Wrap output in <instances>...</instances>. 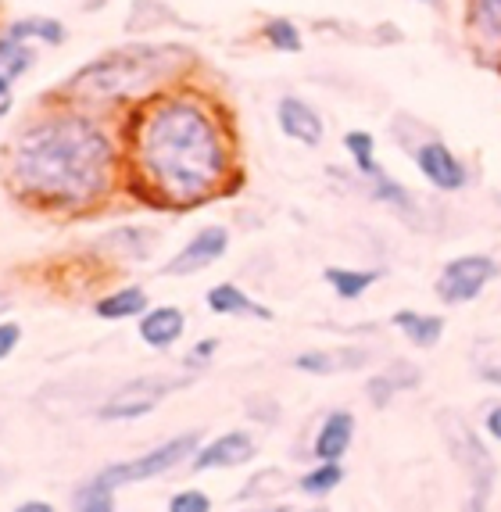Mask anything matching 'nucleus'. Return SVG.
Masks as SVG:
<instances>
[{
	"label": "nucleus",
	"mask_w": 501,
	"mask_h": 512,
	"mask_svg": "<svg viewBox=\"0 0 501 512\" xmlns=\"http://www.w3.org/2000/svg\"><path fill=\"white\" fill-rule=\"evenodd\" d=\"M136 183L165 208H197L215 197L233 172L226 122L201 94L162 90L147 97L129 126Z\"/></svg>",
	"instance_id": "nucleus-1"
},
{
	"label": "nucleus",
	"mask_w": 501,
	"mask_h": 512,
	"mask_svg": "<svg viewBox=\"0 0 501 512\" xmlns=\"http://www.w3.org/2000/svg\"><path fill=\"white\" fill-rule=\"evenodd\" d=\"M119 172V140L97 115L61 108L26 122L11 140L8 180L18 197L51 212L97 205Z\"/></svg>",
	"instance_id": "nucleus-2"
},
{
	"label": "nucleus",
	"mask_w": 501,
	"mask_h": 512,
	"mask_svg": "<svg viewBox=\"0 0 501 512\" xmlns=\"http://www.w3.org/2000/svg\"><path fill=\"white\" fill-rule=\"evenodd\" d=\"M190 51L179 43H129L101 58L86 61L61 86V97L90 108L104 104H126L140 97L162 94L165 86L187 69Z\"/></svg>",
	"instance_id": "nucleus-3"
},
{
	"label": "nucleus",
	"mask_w": 501,
	"mask_h": 512,
	"mask_svg": "<svg viewBox=\"0 0 501 512\" xmlns=\"http://www.w3.org/2000/svg\"><path fill=\"white\" fill-rule=\"evenodd\" d=\"M441 430H444V441H448L451 459L459 462L469 480L466 512H487V498H491V487H494V462H491V452H487V444L480 441L476 430L469 427L462 416H455V412L441 416Z\"/></svg>",
	"instance_id": "nucleus-4"
},
{
	"label": "nucleus",
	"mask_w": 501,
	"mask_h": 512,
	"mask_svg": "<svg viewBox=\"0 0 501 512\" xmlns=\"http://www.w3.org/2000/svg\"><path fill=\"white\" fill-rule=\"evenodd\" d=\"M197 434H179L172 441L158 444L154 452L140 455V459H129V462H111L97 473L94 480H101L104 487H122V484H140V480H154V477H165L169 470H176L179 462L194 459L197 452Z\"/></svg>",
	"instance_id": "nucleus-5"
},
{
	"label": "nucleus",
	"mask_w": 501,
	"mask_h": 512,
	"mask_svg": "<svg viewBox=\"0 0 501 512\" xmlns=\"http://www.w3.org/2000/svg\"><path fill=\"white\" fill-rule=\"evenodd\" d=\"M501 273V265L491 255H459L444 262L441 276H437L434 291L444 305H469L484 294V287Z\"/></svg>",
	"instance_id": "nucleus-6"
},
{
	"label": "nucleus",
	"mask_w": 501,
	"mask_h": 512,
	"mask_svg": "<svg viewBox=\"0 0 501 512\" xmlns=\"http://www.w3.org/2000/svg\"><path fill=\"white\" fill-rule=\"evenodd\" d=\"M183 380H162V376H136L126 387L111 394L101 405V419H140L151 416L162 405L165 394H172Z\"/></svg>",
	"instance_id": "nucleus-7"
},
{
	"label": "nucleus",
	"mask_w": 501,
	"mask_h": 512,
	"mask_svg": "<svg viewBox=\"0 0 501 512\" xmlns=\"http://www.w3.org/2000/svg\"><path fill=\"white\" fill-rule=\"evenodd\" d=\"M412 162L416 169L426 176V183L444 194H455V190H466L469 187V169L462 162L459 154L451 151L444 140H423V144L412 147Z\"/></svg>",
	"instance_id": "nucleus-8"
},
{
	"label": "nucleus",
	"mask_w": 501,
	"mask_h": 512,
	"mask_svg": "<svg viewBox=\"0 0 501 512\" xmlns=\"http://www.w3.org/2000/svg\"><path fill=\"white\" fill-rule=\"evenodd\" d=\"M230 251V230L226 226H204L197 230L194 237L176 251L169 265H162L165 276H194V273H204L208 265H215L222 255Z\"/></svg>",
	"instance_id": "nucleus-9"
},
{
	"label": "nucleus",
	"mask_w": 501,
	"mask_h": 512,
	"mask_svg": "<svg viewBox=\"0 0 501 512\" xmlns=\"http://www.w3.org/2000/svg\"><path fill=\"white\" fill-rule=\"evenodd\" d=\"M276 126L287 140L301 147H323L326 137V126H323V115L298 94H283L280 104H276Z\"/></svg>",
	"instance_id": "nucleus-10"
},
{
	"label": "nucleus",
	"mask_w": 501,
	"mask_h": 512,
	"mask_svg": "<svg viewBox=\"0 0 501 512\" xmlns=\"http://www.w3.org/2000/svg\"><path fill=\"white\" fill-rule=\"evenodd\" d=\"M258 452V444L251 434L244 430H230V434L215 437L212 444H204L194 452V470L204 473V470H230V466H244L251 462Z\"/></svg>",
	"instance_id": "nucleus-11"
},
{
	"label": "nucleus",
	"mask_w": 501,
	"mask_h": 512,
	"mask_svg": "<svg viewBox=\"0 0 501 512\" xmlns=\"http://www.w3.org/2000/svg\"><path fill=\"white\" fill-rule=\"evenodd\" d=\"M33 69V47L26 40L0 33V119L11 111V86Z\"/></svg>",
	"instance_id": "nucleus-12"
},
{
	"label": "nucleus",
	"mask_w": 501,
	"mask_h": 512,
	"mask_svg": "<svg viewBox=\"0 0 501 512\" xmlns=\"http://www.w3.org/2000/svg\"><path fill=\"white\" fill-rule=\"evenodd\" d=\"M183 333H187V316H183V308H176V305L147 308L144 316H140V341L158 351L172 348Z\"/></svg>",
	"instance_id": "nucleus-13"
},
{
	"label": "nucleus",
	"mask_w": 501,
	"mask_h": 512,
	"mask_svg": "<svg viewBox=\"0 0 501 512\" xmlns=\"http://www.w3.org/2000/svg\"><path fill=\"white\" fill-rule=\"evenodd\" d=\"M351 441H355V416L344 409L330 412V416L323 419V427H319V434H315V459L319 462H340L344 459V452L351 448Z\"/></svg>",
	"instance_id": "nucleus-14"
},
{
	"label": "nucleus",
	"mask_w": 501,
	"mask_h": 512,
	"mask_svg": "<svg viewBox=\"0 0 501 512\" xmlns=\"http://www.w3.org/2000/svg\"><path fill=\"white\" fill-rule=\"evenodd\" d=\"M204 305L212 308L215 316H251V319H262V323L272 319V308L258 305L251 294L240 291L237 283H215L212 291L204 294Z\"/></svg>",
	"instance_id": "nucleus-15"
},
{
	"label": "nucleus",
	"mask_w": 501,
	"mask_h": 512,
	"mask_svg": "<svg viewBox=\"0 0 501 512\" xmlns=\"http://www.w3.org/2000/svg\"><path fill=\"white\" fill-rule=\"evenodd\" d=\"M394 330L405 333L408 344H416V348H437V341L444 337L448 323L444 316H434V312H416V308H398L391 316Z\"/></svg>",
	"instance_id": "nucleus-16"
},
{
	"label": "nucleus",
	"mask_w": 501,
	"mask_h": 512,
	"mask_svg": "<svg viewBox=\"0 0 501 512\" xmlns=\"http://www.w3.org/2000/svg\"><path fill=\"white\" fill-rule=\"evenodd\" d=\"M412 387H419V369L412 366V362H405V359H394L391 366L383 369V373H376L373 380H369L366 394H369V402H373L376 409H383L394 394L412 391Z\"/></svg>",
	"instance_id": "nucleus-17"
},
{
	"label": "nucleus",
	"mask_w": 501,
	"mask_h": 512,
	"mask_svg": "<svg viewBox=\"0 0 501 512\" xmlns=\"http://www.w3.org/2000/svg\"><path fill=\"white\" fill-rule=\"evenodd\" d=\"M369 362V351L358 348H337V351H305L294 359V369L312 376H330V373H344V369H358Z\"/></svg>",
	"instance_id": "nucleus-18"
},
{
	"label": "nucleus",
	"mask_w": 501,
	"mask_h": 512,
	"mask_svg": "<svg viewBox=\"0 0 501 512\" xmlns=\"http://www.w3.org/2000/svg\"><path fill=\"white\" fill-rule=\"evenodd\" d=\"M147 291L144 287H122V291H111L104 298L94 301V316L104 323H122V319H136L147 312Z\"/></svg>",
	"instance_id": "nucleus-19"
},
{
	"label": "nucleus",
	"mask_w": 501,
	"mask_h": 512,
	"mask_svg": "<svg viewBox=\"0 0 501 512\" xmlns=\"http://www.w3.org/2000/svg\"><path fill=\"white\" fill-rule=\"evenodd\" d=\"M323 280L330 283V291L340 301H358L362 294L380 280V269H348V265H330L323 273Z\"/></svg>",
	"instance_id": "nucleus-20"
},
{
	"label": "nucleus",
	"mask_w": 501,
	"mask_h": 512,
	"mask_svg": "<svg viewBox=\"0 0 501 512\" xmlns=\"http://www.w3.org/2000/svg\"><path fill=\"white\" fill-rule=\"evenodd\" d=\"M8 36H15V40H36V43H47V47H58V43H65V26H61L58 18H43V15H29V18H15L8 29H4Z\"/></svg>",
	"instance_id": "nucleus-21"
},
{
	"label": "nucleus",
	"mask_w": 501,
	"mask_h": 512,
	"mask_svg": "<svg viewBox=\"0 0 501 512\" xmlns=\"http://www.w3.org/2000/svg\"><path fill=\"white\" fill-rule=\"evenodd\" d=\"M344 151H348L351 165H355V172L362 180H373L376 172L383 169V165L376 162V137L369 129H348V133H344Z\"/></svg>",
	"instance_id": "nucleus-22"
},
{
	"label": "nucleus",
	"mask_w": 501,
	"mask_h": 512,
	"mask_svg": "<svg viewBox=\"0 0 501 512\" xmlns=\"http://www.w3.org/2000/svg\"><path fill=\"white\" fill-rule=\"evenodd\" d=\"M469 29L484 43L501 47V0H469Z\"/></svg>",
	"instance_id": "nucleus-23"
},
{
	"label": "nucleus",
	"mask_w": 501,
	"mask_h": 512,
	"mask_svg": "<svg viewBox=\"0 0 501 512\" xmlns=\"http://www.w3.org/2000/svg\"><path fill=\"white\" fill-rule=\"evenodd\" d=\"M366 183H369V194H373L376 201H383V205H391L394 212L408 215V212H412V205H416V201H412V194H408V190L401 187V183L394 180L387 169H380L373 180H366Z\"/></svg>",
	"instance_id": "nucleus-24"
},
{
	"label": "nucleus",
	"mask_w": 501,
	"mask_h": 512,
	"mask_svg": "<svg viewBox=\"0 0 501 512\" xmlns=\"http://www.w3.org/2000/svg\"><path fill=\"white\" fill-rule=\"evenodd\" d=\"M262 40L269 43L272 51L280 54H298L301 47H305V40H301V29L290 22V18H269L262 26Z\"/></svg>",
	"instance_id": "nucleus-25"
},
{
	"label": "nucleus",
	"mask_w": 501,
	"mask_h": 512,
	"mask_svg": "<svg viewBox=\"0 0 501 512\" xmlns=\"http://www.w3.org/2000/svg\"><path fill=\"white\" fill-rule=\"evenodd\" d=\"M344 480V470H340V462H319L315 470H308L305 477H301V491L312 498L319 495H330L333 487Z\"/></svg>",
	"instance_id": "nucleus-26"
},
{
	"label": "nucleus",
	"mask_w": 501,
	"mask_h": 512,
	"mask_svg": "<svg viewBox=\"0 0 501 512\" xmlns=\"http://www.w3.org/2000/svg\"><path fill=\"white\" fill-rule=\"evenodd\" d=\"M79 512H115V487H104L101 480L86 484L76 495Z\"/></svg>",
	"instance_id": "nucleus-27"
},
{
	"label": "nucleus",
	"mask_w": 501,
	"mask_h": 512,
	"mask_svg": "<svg viewBox=\"0 0 501 512\" xmlns=\"http://www.w3.org/2000/svg\"><path fill=\"white\" fill-rule=\"evenodd\" d=\"M169 512H212V498L197 487H187V491L169 498Z\"/></svg>",
	"instance_id": "nucleus-28"
},
{
	"label": "nucleus",
	"mask_w": 501,
	"mask_h": 512,
	"mask_svg": "<svg viewBox=\"0 0 501 512\" xmlns=\"http://www.w3.org/2000/svg\"><path fill=\"white\" fill-rule=\"evenodd\" d=\"M18 341H22V326L11 323V319H4V323H0V362L8 359L11 351L18 348Z\"/></svg>",
	"instance_id": "nucleus-29"
},
{
	"label": "nucleus",
	"mask_w": 501,
	"mask_h": 512,
	"mask_svg": "<svg viewBox=\"0 0 501 512\" xmlns=\"http://www.w3.org/2000/svg\"><path fill=\"white\" fill-rule=\"evenodd\" d=\"M215 348H219V341H215V337H208V341H201L194 351H190L187 362H194V366H197V362H208L215 355Z\"/></svg>",
	"instance_id": "nucleus-30"
},
{
	"label": "nucleus",
	"mask_w": 501,
	"mask_h": 512,
	"mask_svg": "<svg viewBox=\"0 0 501 512\" xmlns=\"http://www.w3.org/2000/svg\"><path fill=\"white\" fill-rule=\"evenodd\" d=\"M487 434H491L494 441H501V405H494V409L487 412Z\"/></svg>",
	"instance_id": "nucleus-31"
},
{
	"label": "nucleus",
	"mask_w": 501,
	"mask_h": 512,
	"mask_svg": "<svg viewBox=\"0 0 501 512\" xmlns=\"http://www.w3.org/2000/svg\"><path fill=\"white\" fill-rule=\"evenodd\" d=\"M15 512H58V509H54L51 502H36V498H33V502H22V505H18Z\"/></svg>",
	"instance_id": "nucleus-32"
},
{
	"label": "nucleus",
	"mask_w": 501,
	"mask_h": 512,
	"mask_svg": "<svg viewBox=\"0 0 501 512\" xmlns=\"http://www.w3.org/2000/svg\"><path fill=\"white\" fill-rule=\"evenodd\" d=\"M0 308H8V301H4V298H0Z\"/></svg>",
	"instance_id": "nucleus-33"
},
{
	"label": "nucleus",
	"mask_w": 501,
	"mask_h": 512,
	"mask_svg": "<svg viewBox=\"0 0 501 512\" xmlns=\"http://www.w3.org/2000/svg\"><path fill=\"white\" fill-rule=\"evenodd\" d=\"M265 512H287V509H265Z\"/></svg>",
	"instance_id": "nucleus-34"
},
{
	"label": "nucleus",
	"mask_w": 501,
	"mask_h": 512,
	"mask_svg": "<svg viewBox=\"0 0 501 512\" xmlns=\"http://www.w3.org/2000/svg\"><path fill=\"white\" fill-rule=\"evenodd\" d=\"M419 4H430V0H419Z\"/></svg>",
	"instance_id": "nucleus-35"
}]
</instances>
